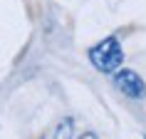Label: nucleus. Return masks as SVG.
I'll return each mask as SVG.
<instances>
[{"instance_id": "f257e3e1", "label": "nucleus", "mask_w": 146, "mask_h": 139, "mask_svg": "<svg viewBox=\"0 0 146 139\" xmlns=\"http://www.w3.org/2000/svg\"><path fill=\"white\" fill-rule=\"evenodd\" d=\"M89 62H92L94 67L104 72V75H111L116 70L121 67L124 62V52H121V42L116 37H107L102 40L99 45H94L89 50Z\"/></svg>"}, {"instance_id": "f03ea898", "label": "nucleus", "mask_w": 146, "mask_h": 139, "mask_svg": "<svg viewBox=\"0 0 146 139\" xmlns=\"http://www.w3.org/2000/svg\"><path fill=\"white\" fill-rule=\"evenodd\" d=\"M114 85L121 94H126L129 100H144L146 97V85L134 70H116Z\"/></svg>"}, {"instance_id": "20e7f679", "label": "nucleus", "mask_w": 146, "mask_h": 139, "mask_svg": "<svg viewBox=\"0 0 146 139\" xmlns=\"http://www.w3.org/2000/svg\"><path fill=\"white\" fill-rule=\"evenodd\" d=\"M79 139H97V137H94L92 132H84V134H82V137H79Z\"/></svg>"}, {"instance_id": "7ed1b4c3", "label": "nucleus", "mask_w": 146, "mask_h": 139, "mask_svg": "<svg viewBox=\"0 0 146 139\" xmlns=\"http://www.w3.org/2000/svg\"><path fill=\"white\" fill-rule=\"evenodd\" d=\"M72 137H74V119L72 117H64L50 134V139H72Z\"/></svg>"}]
</instances>
